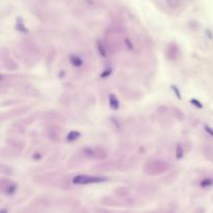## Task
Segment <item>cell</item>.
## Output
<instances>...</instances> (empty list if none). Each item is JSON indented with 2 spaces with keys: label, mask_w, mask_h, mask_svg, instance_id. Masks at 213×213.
<instances>
[{
  "label": "cell",
  "mask_w": 213,
  "mask_h": 213,
  "mask_svg": "<svg viewBox=\"0 0 213 213\" xmlns=\"http://www.w3.org/2000/svg\"><path fill=\"white\" fill-rule=\"evenodd\" d=\"M107 181V178L103 176H87V175H77L72 179V183L76 185L96 184Z\"/></svg>",
  "instance_id": "1"
},
{
  "label": "cell",
  "mask_w": 213,
  "mask_h": 213,
  "mask_svg": "<svg viewBox=\"0 0 213 213\" xmlns=\"http://www.w3.org/2000/svg\"><path fill=\"white\" fill-rule=\"evenodd\" d=\"M165 54H166V57H168V59H171V61H175V59L179 56L178 46H177L175 43H171L170 45L166 47Z\"/></svg>",
  "instance_id": "2"
},
{
  "label": "cell",
  "mask_w": 213,
  "mask_h": 213,
  "mask_svg": "<svg viewBox=\"0 0 213 213\" xmlns=\"http://www.w3.org/2000/svg\"><path fill=\"white\" fill-rule=\"evenodd\" d=\"M108 100H109V105H110V108L113 109V110H116L120 107V101L116 98V96L114 94H110L108 96Z\"/></svg>",
  "instance_id": "3"
},
{
  "label": "cell",
  "mask_w": 213,
  "mask_h": 213,
  "mask_svg": "<svg viewBox=\"0 0 213 213\" xmlns=\"http://www.w3.org/2000/svg\"><path fill=\"white\" fill-rule=\"evenodd\" d=\"M69 59H70V62L72 64L74 67H81V65H83V61H82V58H81L80 56H78V55H76V54H72V55H70L69 57Z\"/></svg>",
  "instance_id": "4"
},
{
  "label": "cell",
  "mask_w": 213,
  "mask_h": 213,
  "mask_svg": "<svg viewBox=\"0 0 213 213\" xmlns=\"http://www.w3.org/2000/svg\"><path fill=\"white\" fill-rule=\"evenodd\" d=\"M97 50H98V52H99V54L102 57L107 56V50H106V47H105L104 43H103L101 40L97 41Z\"/></svg>",
  "instance_id": "5"
},
{
  "label": "cell",
  "mask_w": 213,
  "mask_h": 213,
  "mask_svg": "<svg viewBox=\"0 0 213 213\" xmlns=\"http://www.w3.org/2000/svg\"><path fill=\"white\" fill-rule=\"evenodd\" d=\"M200 186L202 188H205V189L212 187L213 186V178H211V177H207V178L202 179L201 182H200Z\"/></svg>",
  "instance_id": "6"
},
{
  "label": "cell",
  "mask_w": 213,
  "mask_h": 213,
  "mask_svg": "<svg viewBox=\"0 0 213 213\" xmlns=\"http://www.w3.org/2000/svg\"><path fill=\"white\" fill-rule=\"evenodd\" d=\"M16 28H17L18 31L24 32V34H28V32H29L28 28L24 25V22H23V20H22L21 18H18L17 23H16Z\"/></svg>",
  "instance_id": "7"
},
{
  "label": "cell",
  "mask_w": 213,
  "mask_h": 213,
  "mask_svg": "<svg viewBox=\"0 0 213 213\" xmlns=\"http://www.w3.org/2000/svg\"><path fill=\"white\" fill-rule=\"evenodd\" d=\"M80 135H81V133L79 132V131L72 130V131H70V132L68 133L65 139H67L68 141H74V140H76V139H78L79 137H80Z\"/></svg>",
  "instance_id": "8"
},
{
  "label": "cell",
  "mask_w": 213,
  "mask_h": 213,
  "mask_svg": "<svg viewBox=\"0 0 213 213\" xmlns=\"http://www.w3.org/2000/svg\"><path fill=\"white\" fill-rule=\"evenodd\" d=\"M183 156H184V149H183V146L181 144H177L176 146V158L178 160L182 159Z\"/></svg>",
  "instance_id": "9"
},
{
  "label": "cell",
  "mask_w": 213,
  "mask_h": 213,
  "mask_svg": "<svg viewBox=\"0 0 213 213\" xmlns=\"http://www.w3.org/2000/svg\"><path fill=\"white\" fill-rule=\"evenodd\" d=\"M16 190H17V185H16V184H10V186L5 189V192H6L7 195H13V193L16 192Z\"/></svg>",
  "instance_id": "10"
},
{
  "label": "cell",
  "mask_w": 213,
  "mask_h": 213,
  "mask_svg": "<svg viewBox=\"0 0 213 213\" xmlns=\"http://www.w3.org/2000/svg\"><path fill=\"white\" fill-rule=\"evenodd\" d=\"M171 89L172 91L174 92V94L176 95V97L178 98L179 100H181V93H180V89H178V86H176V85H171Z\"/></svg>",
  "instance_id": "11"
},
{
  "label": "cell",
  "mask_w": 213,
  "mask_h": 213,
  "mask_svg": "<svg viewBox=\"0 0 213 213\" xmlns=\"http://www.w3.org/2000/svg\"><path fill=\"white\" fill-rule=\"evenodd\" d=\"M124 44L129 50H133V49H134V46H133V44H132V42H131V40L129 39V37H125Z\"/></svg>",
  "instance_id": "12"
},
{
  "label": "cell",
  "mask_w": 213,
  "mask_h": 213,
  "mask_svg": "<svg viewBox=\"0 0 213 213\" xmlns=\"http://www.w3.org/2000/svg\"><path fill=\"white\" fill-rule=\"evenodd\" d=\"M111 73H112V69H111V68H109V69H106V70L103 71V73L100 76H101V78H105V77H108Z\"/></svg>",
  "instance_id": "13"
},
{
  "label": "cell",
  "mask_w": 213,
  "mask_h": 213,
  "mask_svg": "<svg viewBox=\"0 0 213 213\" xmlns=\"http://www.w3.org/2000/svg\"><path fill=\"white\" fill-rule=\"evenodd\" d=\"M190 103H191L192 105H195V107H198V108H203V104H202L200 101H198L196 99H191V100H190Z\"/></svg>",
  "instance_id": "14"
},
{
  "label": "cell",
  "mask_w": 213,
  "mask_h": 213,
  "mask_svg": "<svg viewBox=\"0 0 213 213\" xmlns=\"http://www.w3.org/2000/svg\"><path fill=\"white\" fill-rule=\"evenodd\" d=\"M204 129L205 131H206L208 134L211 136V137H213V128H211L210 126H208V125H205V127H204Z\"/></svg>",
  "instance_id": "15"
},
{
  "label": "cell",
  "mask_w": 213,
  "mask_h": 213,
  "mask_svg": "<svg viewBox=\"0 0 213 213\" xmlns=\"http://www.w3.org/2000/svg\"><path fill=\"white\" fill-rule=\"evenodd\" d=\"M2 78H3V77H2V75H0V80H1Z\"/></svg>",
  "instance_id": "16"
}]
</instances>
